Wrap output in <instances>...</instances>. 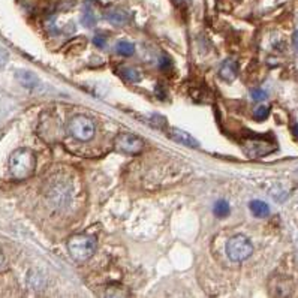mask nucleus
<instances>
[{
    "mask_svg": "<svg viewBox=\"0 0 298 298\" xmlns=\"http://www.w3.org/2000/svg\"><path fill=\"white\" fill-rule=\"evenodd\" d=\"M36 169V156L30 149H17L9 157V171L14 180L23 181L33 175Z\"/></svg>",
    "mask_w": 298,
    "mask_h": 298,
    "instance_id": "1",
    "label": "nucleus"
},
{
    "mask_svg": "<svg viewBox=\"0 0 298 298\" xmlns=\"http://www.w3.org/2000/svg\"><path fill=\"white\" fill-rule=\"evenodd\" d=\"M68 250L75 261L84 262L96 252V238L90 234H75L68 240Z\"/></svg>",
    "mask_w": 298,
    "mask_h": 298,
    "instance_id": "2",
    "label": "nucleus"
},
{
    "mask_svg": "<svg viewBox=\"0 0 298 298\" xmlns=\"http://www.w3.org/2000/svg\"><path fill=\"white\" fill-rule=\"evenodd\" d=\"M96 126L92 119L83 114H77L69 119L68 122V134L78 141H90L95 137Z\"/></svg>",
    "mask_w": 298,
    "mask_h": 298,
    "instance_id": "3",
    "label": "nucleus"
},
{
    "mask_svg": "<svg viewBox=\"0 0 298 298\" xmlns=\"http://www.w3.org/2000/svg\"><path fill=\"white\" fill-rule=\"evenodd\" d=\"M252 253H253V244L243 234H237L231 237L226 243V255L234 262L246 261L247 258L252 256Z\"/></svg>",
    "mask_w": 298,
    "mask_h": 298,
    "instance_id": "4",
    "label": "nucleus"
},
{
    "mask_svg": "<svg viewBox=\"0 0 298 298\" xmlns=\"http://www.w3.org/2000/svg\"><path fill=\"white\" fill-rule=\"evenodd\" d=\"M114 147L122 151V153H128V154H138L144 150V141L132 134L123 132L119 134L114 140Z\"/></svg>",
    "mask_w": 298,
    "mask_h": 298,
    "instance_id": "5",
    "label": "nucleus"
},
{
    "mask_svg": "<svg viewBox=\"0 0 298 298\" xmlns=\"http://www.w3.org/2000/svg\"><path fill=\"white\" fill-rule=\"evenodd\" d=\"M168 137H169L172 141H175V143H178V144H181V146H186V147H190V149L199 147V141H198L195 137H192L189 132L183 131V129L171 128V129L168 131Z\"/></svg>",
    "mask_w": 298,
    "mask_h": 298,
    "instance_id": "6",
    "label": "nucleus"
},
{
    "mask_svg": "<svg viewBox=\"0 0 298 298\" xmlns=\"http://www.w3.org/2000/svg\"><path fill=\"white\" fill-rule=\"evenodd\" d=\"M237 74H238V65H237L235 60L228 59V60L222 62V65L219 68V75H220L222 80L231 83L237 78Z\"/></svg>",
    "mask_w": 298,
    "mask_h": 298,
    "instance_id": "7",
    "label": "nucleus"
},
{
    "mask_svg": "<svg viewBox=\"0 0 298 298\" xmlns=\"http://www.w3.org/2000/svg\"><path fill=\"white\" fill-rule=\"evenodd\" d=\"M105 18L116 26H125L126 23H129V14L123 9H119V8H113V9L107 11Z\"/></svg>",
    "mask_w": 298,
    "mask_h": 298,
    "instance_id": "8",
    "label": "nucleus"
},
{
    "mask_svg": "<svg viewBox=\"0 0 298 298\" xmlns=\"http://www.w3.org/2000/svg\"><path fill=\"white\" fill-rule=\"evenodd\" d=\"M15 77H17L18 83L21 86H24L26 89H35L39 84L38 78L32 72H27V71H18Z\"/></svg>",
    "mask_w": 298,
    "mask_h": 298,
    "instance_id": "9",
    "label": "nucleus"
},
{
    "mask_svg": "<svg viewBox=\"0 0 298 298\" xmlns=\"http://www.w3.org/2000/svg\"><path fill=\"white\" fill-rule=\"evenodd\" d=\"M249 208H250L252 214L256 216V217H267L270 214V207L264 201H259V199L252 201Z\"/></svg>",
    "mask_w": 298,
    "mask_h": 298,
    "instance_id": "10",
    "label": "nucleus"
},
{
    "mask_svg": "<svg viewBox=\"0 0 298 298\" xmlns=\"http://www.w3.org/2000/svg\"><path fill=\"white\" fill-rule=\"evenodd\" d=\"M116 51H117V54H120L123 57H131L135 53V45L128 41H119L116 44Z\"/></svg>",
    "mask_w": 298,
    "mask_h": 298,
    "instance_id": "11",
    "label": "nucleus"
},
{
    "mask_svg": "<svg viewBox=\"0 0 298 298\" xmlns=\"http://www.w3.org/2000/svg\"><path fill=\"white\" fill-rule=\"evenodd\" d=\"M120 77L128 83H140L141 80V74L135 68H123L120 71Z\"/></svg>",
    "mask_w": 298,
    "mask_h": 298,
    "instance_id": "12",
    "label": "nucleus"
},
{
    "mask_svg": "<svg viewBox=\"0 0 298 298\" xmlns=\"http://www.w3.org/2000/svg\"><path fill=\"white\" fill-rule=\"evenodd\" d=\"M213 211H214V214H216L217 217H226V216L229 214V211H231V207H229V204H228L225 199H222V201H217V202L214 204Z\"/></svg>",
    "mask_w": 298,
    "mask_h": 298,
    "instance_id": "13",
    "label": "nucleus"
},
{
    "mask_svg": "<svg viewBox=\"0 0 298 298\" xmlns=\"http://www.w3.org/2000/svg\"><path fill=\"white\" fill-rule=\"evenodd\" d=\"M81 23H83V26H86V27H93V26H96V17H95V14L92 12V9L84 11L83 17H81Z\"/></svg>",
    "mask_w": 298,
    "mask_h": 298,
    "instance_id": "14",
    "label": "nucleus"
},
{
    "mask_svg": "<svg viewBox=\"0 0 298 298\" xmlns=\"http://www.w3.org/2000/svg\"><path fill=\"white\" fill-rule=\"evenodd\" d=\"M268 114H270V108L268 107H258L256 110H255V120H258V122H264L267 117H268Z\"/></svg>",
    "mask_w": 298,
    "mask_h": 298,
    "instance_id": "15",
    "label": "nucleus"
},
{
    "mask_svg": "<svg viewBox=\"0 0 298 298\" xmlns=\"http://www.w3.org/2000/svg\"><path fill=\"white\" fill-rule=\"evenodd\" d=\"M250 96H252V99H253V101H256V102H261V101L267 99V92H265V90H262V89H253V90L250 92Z\"/></svg>",
    "mask_w": 298,
    "mask_h": 298,
    "instance_id": "16",
    "label": "nucleus"
},
{
    "mask_svg": "<svg viewBox=\"0 0 298 298\" xmlns=\"http://www.w3.org/2000/svg\"><path fill=\"white\" fill-rule=\"evenodd\" d=\"M105 42H107V39L104 38V35H96V36L93 38V44H95L98 48H104V47H105Z\"/></svg>",
    "mask_w": 298,
    "mask_h": 298,
    "instance_id": "17",
    "label": "nucleus"
},
{
    "mask_svg": "<svg viewBox=\"0 0 298 298\" xmlns=\"http://www.w3.org/2000/svg\"><path fill=\"white\" fill-rule=\"evenodd\" d=\"M171 68V60L168 59V57H162L160 59V62H159V69H162V71H166V69H169Z\"/></svg>",
    "mask_w": 298,
    "mask_h": 298,
    "instance_id": "18",
    "label": "nucleus"
},
{
    "mask_svg": "<svg viewBox=\"0 0 298 298\" xmlns=\"http://www.w3.org/2000/svg\"><path fill=\"white\" fill-rule=\"evenodd\" d=\"M5 267H6V259H5V255H3V252L0 250V271H3V270H5Z\"/></svg>",
    "mask_w": 298,
    "mask_h": 298,
    "instance_id": "19",
    "label": "nucleus"
},
{
    "mask_svg": "<svg viewBox=\"0 0 298 298\" xmlns=\"http://www.w3.org/2000/svg\"><path fill=\"white\" fill-rule=\"evenodd\" d=\"M292 44H294V48H295V51L298 53V30H295V32H294V35H292Z\"/></svg>",
    "mask_w": 298,
    "mask_h": 298,
    "instance_id": "20",
    "label": "nucleus"
},
{
    "mask_svg": "<svg viewBox=\"0 0 298 298\" xmlns=\"http://www.w3.org/2000/svg\"><path fill=\"white\" fill-rule=\"evenodd\" d=\"M294 134H295V135L298 137V123H297V125L294 126Z\"/></svg>",
    "mask_w": 298,
    "mask_h": 298,
    "instance_id": "21",
    "label": "nucleus"
},
{
    "mask_svg": "<svg viewBox=\"0 0 298 298\" xmlns=\"http://www.w3.org/2000/svg\"><path fill=\"white\" fill-rule=\"evenodd\" d=\"M0 63H2V62H0Z\"/></svg>",
    "mask_w": 298,
    "mask_h": 298,
    "instance_id": "22",
    "label": "nucleus"
}]
</instances>
